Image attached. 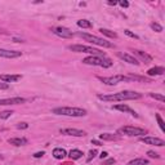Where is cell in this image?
<instances>
[{"label":"cell","instance_id":"cell-1","mask_svg":"<svg viewBox=\"0 0 165 165\" xmlns=\"http://www.w3.org/2000/svg\"><path fill=\"white\" fill-rule=\"evenodd\" d=\"M98 99L103 102H121V101H132V99H141L142 94L138 92H132V90H124L114 94H98Z\"/></svg>","mask_w":165,"mask_h":165},{"label":"cell","instance_id":"cell-2","mask_svg":"<svg viewBox=\"0 0 165 165\" xmlns=\"http://www.w3.org/2000/svg\"><path fill=\"white\" fill-rule=\"evenodd\" d=\"M52 112L55 115H63V116H72V117H83L86 115V110L80 107H57L53 108Z\"/></svg>","mask_w":165,"mask_h":165},{"label":"cell","instance_id":"cell-3","mask_svg":"<svg viewBox=\"0 0 165 165\" xmlns=\"http://www.w3.org/2000/svg\"><path fill=\"white\" fill-rule=\"evenodd\" d=\"M68 49L72 52H76V53H88L90 55H97V57H106L104 52L99 50V49H96L93 47H86V45H81V44L68 45Z\"/></svg>","mask_w":165,"mask_h":165},{"label":"cell","instance_id":"cell-4","mask_svg":"<svg viewBox=\"0 0 165 165\" xmlns=\"http://www.w3.org/2000/svg\"><path fill=\"white\" fill-rule=\"evenodd\" d=\"M83 63L89 65V66H101V67H104V68H108V67H111V66L114 65V62H112L110 58L97 57V55H89V57L84 58Z\"/></svg>","mask_w":165,"mask_h":165},{"label":"cell","instance_id":"cell-5","mask_svg":"<svg viewBox=\"0 0 165 165\" xmlns=\"http://www.w3.org/2000/svg\"><path fill=\"white\" fill-rule=\"evenodd\" d=\"M80 37H83L85 41H89L92 44H96V45H99V47H103V48H112V45L110 41L104 40V39H101L98 36H94V35H90V34H85V32H79L78 34Z\"/></svg>","mask_w":165,"mask_h":165},{"label":"cell","instance_id":"cell-6","mask_svg":"<svg viewBox=\"0 0 165 165\" xmlns=\"http://www.w3.org/2000/svg\"><path fill=\"white\" fill-rule=\"evenodd\" d=\"M119 133H122L125 135L129 137H143L145 134H147V130L143 128H138V126H122V128L119 129Z\"/></svg>","mask_w":165,"mask_h":165},{"label":"cell","instance_id":"cell-7","mask_svg":"<svg viewBox=\"0 0 165 165\" xmlns=\"http://www.w3.org/2000/svg\"><path fill=\"white\" fill-rule=\"evenodd\" d=\"M98 79L101 80L103 84L106 85H117L119 83H124V81H132L128 76L124 75H114V76H108V78H102V76H98Z\"/></svg>","mask_w":165,"mask_h":165},{"label":"cell","instance_id":"cell-8","mask_svg":"<svg viewBox=\"0 0 165 165\" xmlns=\"http://www.w3.org/2000/svg\"><path fill=\"white\" fill-rule=\"evenodd\" d=\"M52 32H53L54 35H57V36H59V37H62V39H72L73 37L72 31H70L68 29L62 27V26L53 27V29H52Z\"/></svg>","mask_w":165,"mask_h":165},{"label":"cell","instance_id":"cell-9","mask_svg":"<svg viewBox=\"0 0 165 165\" xmlns=\"http://www.w3.org/2000/svg\"><path fill=\"white\" fill-rule=\"evenodd\" d=\"M141 142L151 146H157V147H163L165 145L164 139L157 138V137H141Z\"/></svg>","mask_w":165,"mask_h":165},{"label":"cell","instance_id":"cell-10","mask_svg":"<svg viewBox=\"0 0 165 165\" xmlns=\"http://www.w3.org/2000/svg\"><path fill=\"white\" fill-rule=\"evenodd\" d=\"M26 99L22 97H13V98H4L0 99V106H10V104H21L24 103Z\"/></svg>","mask_w":165,"mask_h":165},{"label":"cell","instance_id":"cell-11","mask_svg":"<svg viewBox=\"0 0 165 165\" xmlns=\"http://www.w3.org/2000/svg\"><path fill=\"white\" fill-rule=\"evenodd\" d=\"M59 133H61V134H65V135H72V137H85L86 135V133L84 130H80V129H73V128L61 129Z\"/></svg>","mask_w":165,"mask_h":165},{"label":"cell","instance_id":"cell-12","mask_svg":"<svg viewBox=\"0 0 165 165\" xmlns=\"http://www.w3.org/2000/svg\"><path fill=\"white\" fill-rule=\"evenodd\" d=\"M21 52L18 50H8V49H1L0 48V57L1 58H18L21 57Z\"/></svg>","mask_w":165,"mask_h":165},{"label":"cell","instance_id":"cell-13","mask_svg":"<svg viewBox=\"0 0 165 165\" xmlns=\"http://www.w3.org/2000/svg\"><path fill=\"white\" fill-rule=\"evenodd\" d=\"M112 108H114V110H117V111H121V112H128V114L133 115L134 117H138V114H137L134 110H132L129 106H126V104H115Z\"/></svg>","mask_w":165,"mask_h":165},{"label":"cell","instance_id":"cell-14","mask_svg":"<svg viewBox=\"0 0 165 165\" xmlns=\"http://www.w3.org/2000/svg\"><path fill=\"white\" fill-rule=\"evenodd\" d=\"M22 79V75H0V80L4 83H14Z\"/></svg>","mask_w":165,"mask_h":165},{"label":"cell","instance_id":"cell-15","mask_svg":"<svg viewBox=\"0 0 165 165\" xmlns=\"http://www.w3.org/2000/svg\"><path fill=\"white\" fill-rule=\"evenodd\" d=\"M67 156V152H66L65 148H61V147H57V148L53 150V157L57 160H63Z\"/></svg>","mask_w":165,"mask_h":165},{"label":"cell","instance_id":"cell-16","mask_svg":"<svg viewBox=\"0 0 165 165\" xmlns=\"http://www.w3.org/2000/svg\"><path fill=\"white\" fill-rule=\"evenodd\" d=\"M134 53H135L137 55H138V57L141 58L145 63H151V62H152V57H151L150 54H147L146 52H142V50H138V49H135Z\"/></svg>","mask_w":165,"mask_h":165},{"label":"cell","instance_id":"cell-17","mask_svg":"<svg viewBox=\"0 0 165 165\" xmlns=\"http://www.w3.org/2000/svg\"><path fill=\"white\" fill-rule=\"evenodd\" d=\"M120 57L124 59L125 62H128V63H130V65H135V66H138L139 65V62H138V59L134 58L133 55L130 54H128V53H121V54H119Z\"/></svg>","mask_w":165,"mask_h":165},{"label":"cell","instance_id":"cell-18","mask_svg":"<svg viewBox=\"0 0 165 165\" xmlns=\"http://www.w3.org/2000/svg\"><path fill=\"white\" fill-rule=\"evenodd\" d=\"M164 72H165L164 67H152L147 71V75L148 76H159V75H163Z\"/></svg>","mask_w":165,"mask_h":165},{"label":"cell","instance_id":"cell-19","mask_svg":"<svg viewBox=\"0 0 165 165\" xmlns=\"http://www.w3.org/2000/svg\"><path fill=\"white\" fill-rule=\"evenodd\" d=\"M8 143L13 146H23V145H27V139L26 138H9Z\"/></svg>","mask_w":165,"mask_h":165},{"label":"cell","instance_id":"cell-20","mask_svg":"<svg viewBox=\"0 0 165 165\" xmlns=\"http://www.w3.org/2000/svg\"><path fill=\"white\" fill-rule=\"evenodd\" d=\"M99 138L102 139V141H119L120 137L111 134V133H102V134H99Z\"/></svg>","mask_w":165,"mask_h":165},{"label":"cell","instance_id":"cell-21","mask_svg":"<svg viewBox=\"0 0 165 165\" xmlns=\"http://www.w3.org/2000/svg\"><path fill=\"white\" fill-rule=\"evenodd\" d=\"M126 165H148V160L145 157H137V159L129 161Z\"/></svg>","mask_w":165,"mask_h":165},{"label":"cell","instance_id":"cell-22","mask_svg":"<svg viewBox=\"0 0 165 165\" xmlns=\"http://www.w3.org/2000/svg\"><path fill=\"white\" fill-rule=\"evenodd\" d=\"M130 80H134V81H141V83H152V79L145 78V76H137V75H129L128 76Z\"/></svg>","mask_w":165,"mask_h":165},{"label":"cell","instance_id":"cell-23","mask_svg":"<svg viewBox=\"0 0 165 165\" xmlns=\"http://www.w3.org/2000/svg\"><path fill=\"white\" fill-rule=\"evenodd\" d=\"M68 156H70V159L71 160H78V159H80V157L83 156V152L80 150H71L70 151V153H68Z\"/></svg>","mask_w":165,"mask_h":165},{"label":"cell","instance_id":"cell-24","mask_svg":"<svg viewBox=\"0 0 165 165\" xmlns=\"http://www.w3.org/2000/svg\"><path fill=\"white\" fill-rule=\"evenodd\" d=\"M99 32L103 34L104 36L111 37V39H116V37H117V34L116 32H114V31H110V30H107V29H99Z\"/></svg>","mask_w":165,"mask_h":165},{"label":"cell","instance_id":"cell-25","mask_svg":"<svg viewBox=\"0 0 165 165\" xmlns=\"http://www.w3.org/2000/svg\"><path fill=\"white\" fill-rule=\"evenodd\" d=\"M76 24H78L79 27H81V29H92V23L86 19H79Z\"/></svg>","mask_w":165,"mask_h":165},{"label":"cell","instance_id":"cell-26","mask_svg":"<svg viewBox=\"0 0 165 165\" xmlns=\"http://www.w3.org/2000/svg\"><path fill=\"white\" fill-rule=\"evenodd\" d=\"M97 150H90L89 151V153H88V156H86V163H90V161H92L94 157L97 156Z\"/></svg>","mask_w":165,"mask_h":165},{"label":"cell","instance_id":"cell-27","mask_svg":"<svg viewBox=\"0 0 165 165\" xmlns=\"http://www.w3.org/2000/svg\"><path fill=\"white\" fill-rule=\"evenodd\" d=\"M150 26H151V29H152L153 31H156V32H161V31H163V26L159 24L157 22H152Z\"/></svg>","mask_w":165,"mask_h":165},{"label":"cell","instance_id":"cell-28","mask_svg":"<svg viewBox=\"0 0 165 165\" xmlns=\"http://www.w3.org/2000/svg\"><path fill=\"white\" fill-rule=\"evenodd\" d=\"M150 97L153 98V99H157L160 101V102H165V97L163 94H155V93H150Z\"/></svg>","mask_w":165,"mask_h":165},{"label":"cell","instance_id":"cell-29","mask_svg":"<svg viewBox=\"0 0 165 165\" xmlns=\"http://www.w3.org/2000/svg\"><path fill=\"white\" fill-rule=\"evenodd\" d=\"M12 114H13V111H9V110H6V111H1V112H0V119L5 120V119L10 117V115H12Z\"/></svg>","mask_w":165,"mask_h":165},{"label":"cell","instance_id":"cell-30","mask_svg":"<svg viewBox=\"0 0 165 165\" xmlns=\"http://www.w3.org/2000/svg\"><path fill=\"white\" fill-rule=\"evenodd\" d=\"M156 120H157V122H159V126H160V129L163 132H165V125H164V120L161 119V116L159 114H156Z\"/></svg>","mask_w":165,"mask_h":165},{"label":"cell","instance_id":"cell-31","mask_svg":"<svg viewBox=\"0 0 165 165\" xmlns=\"http://www.w3.org/2000/svg\"><path fill=\"white\" fill-rule=\"evenodd\" d=\"M147 156L151 157V159H159L160 155L157 152H155V151H147Z\"/></svg>","mask_w":165,"mask_h":165},{"label":"cell","instance_id":"cell-32","mask_svg":"<svg viewBox=\"0 0 165 165\" xmlns=\"http://www.w3.org/2000/svg\"><path fill=\"white\" fill-rule=\"evenodd\" d=\"M124 34H125V35H128L129 37H133V39H139V37L137 36L135 34H133L132 31H129V30H125V31H124Z\"/></svg>","mask_w":165,"mask_h":165},{"label":"cell","instance_id":"cell-33","mask_svg":"<svg viewBox=\"0 0 165 165\" xmlns=\"http://www.w3.org/2000/svg\"><path fill=\"white\" fill-rule=\"evenodd\" d=\"M29 128V124L27 122H19L18 125H17V129H27Z\"/></svg>","mask_w":165,"mask_h":165},{"label":"cell","instance_id":"cell-34","mask_svg":"<svg viewBox=\"0 0 165 165\" xmlns=\"http://www.w3.org/2000/svg\"><path fill=\"white\" fill-rule=\"evenodd\" d=\"M45 155V152H44V151H39V152H35L34 153V157H35V159H39V157H43Z\"/></svg>","mask_w":165,"mask_h":165},{"label":"cell","instance_id":"cell-35","mask_svg":"<svg viewBox=\"0 0 165 165\" xmlns=\"http://www.w3.org/2000/svg\"><path fill=\"white\" fill-rule=\"evenodd\" d=\"M116 163V160L114 159V157H111V159H107L106 161L103 163V165H112V164H115Z\"/></svg>","mask_w":165,"mask_h":165},{"label":"cell","instance_id":"cell-36","mask_svg":"<svg viewBox=\"0 0 165 165\" xmlns=\"http://www.w3.org/2000/svg\"><path fill=\"white\" fill-rule=\"evenodd\" d=\"M8 88H9V85H8L6 83H4V81H3V83H0V89H1V90H6Z\"/></svg>","mask_w":165,"mask_h":165},{"label":"cell","instance_id":"cell-37","mask_svg":"<svg viewBox=\"0 0 165 165\" xmlns=\"http://www.w3.org/2000/svg\"><path fill=\"white\" fill-rule=\"evenodd\" d=\"M119 4H120L122 8H128V6H129V3L125 1V0H121V1H119Z\"/></svg>","mask_w":165,"mask_h":165},{"label":"cell","instance_id":"cell-38","mask_svg":"<svg viewBox=\"0 0 165 165\" xmlns=\"http://www.w3.org/2000/svg\"><path fill=\"white\" fill-rule=\"evenodd\" d=\"M107 156H108V153L106 152V151H103V152H101V155H99V159H101V160H103V159H106Z\"/></svg>","mask_w":165,"mask_h":165},{"label":"cell","instance_id":"cell-39","mask_svg":"<svg viewBox=\"0 0 165 165\" xmlns=\"http://www.w3.org/2000/svg\"><path fill=\"white\" fill-rule=\"evenodd\" d=\"M92 145H96V146H102L103 143L101 141H97V139H92Z\"/></svg>","mask_w":165,"mask_h":165},{"label":"cell","instance_id":"cell-40","mask_svg":"<svg viewBox=\"0 0 165 165\" xmlns=\"http://www.w3.org/2000/svg\"><path fill=\"white\" fill-rule=\"evenodd\" d=\"M108 4H110V5H116L117 1H108Z\"/></svg>","mask_w":165,"mask_h":165},{"label":"cell","instance_id":"cell-41","mask_svg":"<svg viewBox=\"0 0 165 165\" xmlns=\"http://www.w3.org/2000/svg\"><path fill=\"white\" fill-rule=\"evenodd\" d=\"M0 159H3V156H1V155H0Z\"/></svg>","mask_w":165,"mask_h":165},{"label":"cell","instance_id":"cell-42","mask_svg":"<svg viewBox=\"0 0 165 165\" xmlns=\"http://www.w3.org/2000/svg\"><path fill=\"white\" fill-rule=\"evenodd\" d=\"M0 141H1V139H0Z\"/></svg>","mask_w":165,"mask_h":165}]
</instances>
